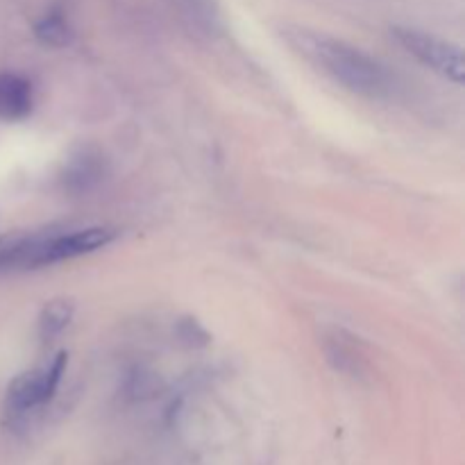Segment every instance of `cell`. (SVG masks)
I'll list each match as a JSON object with an SVG mask.
<instances>
[{
	"instance_id": "cell-1",
	"label": "cell",
	"mask_w": 465,
	"mask_h": 465,
	"mask_svg": "<svg viewBox=\"0 0 465 465\" xmlns=\"http://www.w3.org/2000/svg\"><path fill=\"white\" fill-rule=\"evenodd\" d=\"M295 48L312 59L322 73L352 94L371 100H386L395 94V75L380 62L348 41L313 32H295L291 36Z\"/></svg>"
},
{
	"instance_id": "cell-2",
	"label": "cell",
	"mask_w": 465,
	"mask_h": 465,
	"mask_svg": "<svg viewBox=\"0 0 465 465\" xmlns=\"http://www.w3.org/2000/svg\"><path fill=\"white\" fill-rule=\"evenodd\" d=\"M116 239L109 227H86L75 232H45V234L18 236L9 241L5 271H30V268L54 266L59 262L91 254Z\"/></svg>"
},
{
	"instance_id": "cell-3",
	"label": "cell",
	"mask_w": 465,
	"mask_h": 465,
	"mask_svg": "<svg viewBox=\"0 0 465 465\" xmlns=\"http://www.w3.org/2000/svg\"><path fill=\"white\" fill-rule=\"evenodd\" d=\"M66 361L68 354L57 352L48 361L41 363V366L14 377L7 389V395H5V407H7V411L12 416H25V413L48 404L53 400L54 391H57L59 381H62L64 371H66Z\"/></svg>"
},
{
	"instance_id": "cell-4",
	"label": "cell",
	"mask_w": 465,
	"mask_h": 465,
	"mask_svg": "<svg viewBox=\"0 0 465 465\" xmlns=\"http://www.w3.org/2000/svg\"><path fill=\"white\" fill-rule=\"evenodd\" d=\"M393 35L404 45V50L411 53L418 62H422L427 68L439 73V75L461 84L465 64L459 45L450 44V41L440 39V36L427 35L422 30H413V27H393Z\"/></svg>"
},
{
	"instance_id": "cell-5",
	"label": "cell",
	"mask_w": 465,
	"mask_h": 465,
	"mask_svg": "<svg viewBox=\"0 0 465 465\" xmlns=\"http://www.w3.org/2000/svg\"><path fill=\"white\" fill-rule=\"evenodd\" d=\"M32 84L16 73H0V121H21L32 112Z\"/></svg>"
},
{
	"instance_id": "cell-6",
	"label": "cell",
	"mask_w": 465,
	"mask_h": 465,
	"mask_svg": "<svg viewBox=\"0 0 465 465\" xmlns=\"http://www.w3.org/2000/svg\"><path fill=\"white\" fill-rule=\"evenodd\" d=\"M182 21L198 35L216 36L223 32L221 9L216 0H173Z\"/></svg>"
},
{
	"instance_id": "cell-7",
	"label": "cell",
	"mask_w": 465,
	"mask_h": 465,
	"mask_svg": "<svg viewBox=\"0 0 465 465\" xmlns=\"http://www.w3.org/2000/svg\"><path fill=\"white\" fill-rule=\"evenodd\" d=\"M103 180V157L94 154L91 150H82L77 157H73L68 162V166L64 168V186L73 193H82V191H89L91 186H95Z\"/></svg>"
},
{
	"instance_id": "cell-8",
	"label": "cell",
	"mask_w": 465,
	"mask_h": 465,
	"mask_svg": "<svg viewBox=\"0 0 465 465\" xmlns=\"http://www.w3.org/2000/svg\"><path fill=\"white\" fill-rule=\"evenodd\" d=\"M73 312H75V307H73L71 300H50V302L41 309L39 339L45 341V343L57 339V336L66 330L68 322H71Z\"/></svg>"
},
{
	"instance_id": "cell-9",
	"label": "cell",
	"mask_w": 465,
	"mask_h": 465,
	"mask_svg": "<svg viewBox=\"0 0 465 465\" xmlns=\"http://www.w3.org/2000/svg\"><path fill=\"white\" fill-rule=\"evenodd\" d=\"M327 357L334 363L339 371L350 372V375H357L359 366H361V354H359L357 345L350 343V339H345L343 331H334L331 339H327Z\"/></svg>"
},
{
	"instance_id": "cell-10",
	"label": "cell",
	"mask_w": 465,
	"mask_h": 465,
	"mask_svg": "<svg viewBox=\"0 0 465 465\" xmlns=\"http://www.w3.org/2000/svg\"><path fill=\"white\" fill-rule=\"evenodd\" d=\"M35 35L45 45H66L71 41V27H68L66 18L62 14L53 12L36 23Z\"/></svg>"
}]
</instances>
